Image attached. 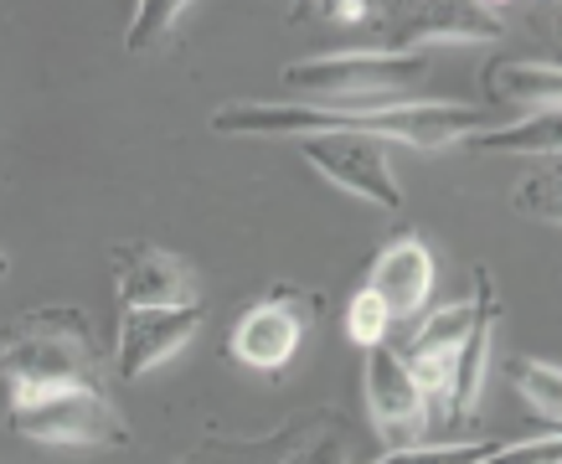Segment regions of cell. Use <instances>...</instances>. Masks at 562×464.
<instances>
[{
    "label": "cell",
    "instance_id": "6da1fadb",
    "mask_svg": "<svg viewBox=\"0 0 562 464\" xmlns=\"http://www.w3.org/2000/svg\"><path fill=\"white\" fill-rule=\"evenodd\" d=\"M428 78V52H382V47H341L325 57H305L279 72L294 103H321L336 114H376L392 103H408L413 88Z\"/></svg>",
    "mask_w": 562,
    "mask_h": 464
},
{
    "label": "cell",
    "instance_id": "7a4b0ae2",
    "mask_svg": "<svg viewBox=\"0 0 562 464\" xmlns=\"http://www.w3.org/2000/svg\"><path fill=\"white\" fill-rule=\"evenodd\" d=\"M0 377H5V387L103 382V361L88 320L68 305L16 315L11 326H0Z\"/></svg>",
    "mask_w": 562,
    "mask_h": 464
},
{
    "label": "cell",
    "instance_id": "3957f363",
    "mask_svg": "<svg viewBox=\"0 0 562 464\" xmlns=\"http://www.w3.org/2000/svg\"><path fill=\"white\" fill-rule=\"evenodd\" d=\"M11 433L52 449H120L130 444V418L103 393V382L63 387H5Z\"/></svg>",
    "mask_w": 562,
    "mask_h": 464
},
{
    "label": "cell",
    "instance_id": "277c9868",
    "mask_svg": "<svg viewBox=\"0 0 562 464\" xmlns=\"http://www.w3.org/2000/svg\"><path fill=\"white\" fill-rule=\"evenodd\" d=\"M310 330V299L300 290H269L227 330V357L248 372H284Z\"/></svg>",
    "mask_w": 562,
    "mask_h": 464
},
{
    "label": "cell",
    "instance_id": "5b68a950",
    "mask_svg": "<svg viewBox=\"0 0 562 464\" xmlns=\"http://www.w3.org/2000/svg\"><path fill=\"white\" fill-rule=\"evenodd\" d=\"M361 387H367V412H372V429L382 433V444L408 449L424 439V429L434 423V408H428L424 387L413 382V372L403 366V357L392 351V341L367 346Z\"/></svg>",
    "mask_w": 562,
    "mask_h": 464
},
{
    "label": "cell",
    "instance_id": "8992f818",
    "mask_svg": "<svg viewBox=\"0 0 562 464\" xmlns=\"http://www.w3.org/2000/svg\"><path fill=\"white\" fill-rule=\"evenodd\" d=\"M300 155H305L330 186L351 191V196L382 206V212H397V206H403V186H397V176H392V160H387V145H382V139L315 135V139H300Z\"/></svg>",
    "mask_w": 562,
    "mask_h": 464
},
{
    "label": "cell",
    "instance_id": "52a82bcc",
    "mask_svg": "<svg viewBox=\"0 0 562 464\" xmlns=\"http://www.w3.org/2000/svg\"><path fill=\"white\" fill-rule=\"evenodd\" d=\"M206 309L196 305H139L120 309V336H114V372L120 382H139L160 361H171L181 346L202 330Z\"/></svg>",
    "mask_w": 562,
    "mask_h": 464
},
{
    "label": "cell",
    "instance_id": "ba28073f",
    "mask_svg": "<svg viewBox=\"0 0 562 464\" xmlns=\"http://www.w3.org/2000/svg\"><path fill=\"white\" fill-rule=\"evenodd\" d=\"M109 274H114L120 309L196 305V274L187 269V258L166 253L160 242H145V238L114 242V248H109Z\"/></svg>",
    "mask_w": 562,
    "mask_h": 464
},
{
    "label": "cell",
    "instance_id": "9c48e42d",
    "mask_svg": "<svg viewBox=\"0 0 562 464\" xmlns=\"http://www.w3.org/2000/svg\"><path fill=\"white\" fill-rule=\"evenodd\" d=\"M480 129H491V114L475 109V103H439V99H408L392 103V109H376V114H361L357 135L372 139H403L413 150H439V145H454V139H470Z\"/></svg>",
    "mask_w": 562,
    "mask_h": 464
},
{
    "label": "cell",
    "instance_id": "30bf717a",
    "mask_svg": "<svg viewBox=\"0 0 562 464\" xmlns=\"http://www.w3.org/2000/svg\"><path fill=\"white\" fill-rule=\"evenodd\" d=\"M506 21L485 0H428V5H397L382 36V52H418L428 42H495Z\"/></svg>",
    "mask_w": 562,
    "mask_h": 464
},
{
    "label": "cell",
    "instance_id": "8fae6325",
    "mask_svg": "<svg viewBox=\"0 0 562 464\" xmlns=\"http://www.w3.org/2000/svg\"><path fill=\"white\" fill-rule=\"evenodd\" d=\"M464 330H470V299H454V305L428 309L424 320L408 330V341L392 346L403 366L413 372V382L424 387L434 418H443V397H449V372H454V351H460Z\"/></svg>",
    "mask_w": 562,
    "mask_h": 464
},
{
    "label": "cell",
    "instance_id": "7c38bea8",
    "mask_svg": "<svg viewBox=\"0 0 562 464\" xmlns=\"http://www.w3.org/2000/svg\"><path fill=\"white\" fill-rule=\"evenodd\" d=\"M495 320H501V294H495L491 269H475V294H470V330H464L460 351H454V372H449V397H443V418H470L485 397L491 382V346Z\"/></svg>",
    "mask_w": 562,
    "mask_h": 464
},
{
    "label": "cell",
    "instance_id": "4fadbf2b",
    "mask_svg": "<svg viewBox=\"0 0 562 464\" xmlns=\"http://www.w3.org/2000/svg\"><path fill=\"white\" fill-rule=\"evenodd\" d=\"M434 279H439V263H434V248H428L418 233H397V238L372 258V274H367V290L387 305L392 326H413V315L428 309V294H434Z\"/></svg>",
    "mask_w": 562,
    "mask_h": 464
},
{
    "label": "cell",
    "instance_id": "5bb4252c",
    "mask_svg": "<svg viewBox=\"0 0 562 464\" xmlns=\"http://www.w3.org/2000/svg\"><path fill=\"white\" fill-rule=\"evenodd\" d=\"M212 135H269V139H315V135H357L351 114L321 103H227L212 114Z\"/></svg>",
    "mask_w": 562,
    "mask_h": 464
},
{
    "label": "cell",
    "instance_id": "9a60e30c",
    "mask_svg": "<svg viewBox=\"0 0 562 464\" xmlns=\"http://www.w3.org/2000/svg\"><path fill=\"white\" fill-rule=\"evenodd\" d=\"M480 88L491 103H531V109H558L562 68L537 57H491L480 72Z\"/></svg>",
    "mask_w": 562,
    "mask_h": 464
},
{
    "label": "cell",
    "instance_id": "2e32d148",
    "mask_svg": "<svg viewBox=\"0 0 562 464\" xmlns=\"http://www.w3.org/2000/svg\"><path fill=\"white\" fill-rule=\"evenodd\" d=\"M562 120H558V109H531L527 120H516V124H501V129H480V135L460 139L464 150H480V155H542V160H558V145H562Z\"/></svg>",
    "mask_w": 562,
    "mask_h": 464
},
{
    "label": "cell",
    "instance_id": "e0dca14e",
    "mask_svg": "<svg viewBox=\"0 0 562 464\" xmlns=\"http://www.w3.org/2000/svg\"><path fill=\"white\" fill-rule=\"evenodd\" d=\"M506 377L516 382V393L527 397L547 423H558V412H562V372H558V361L512 357V361H506Z\"/></svg>",
    "mask_w": 562,
    "mask_h": 464
},
{
    "label": "cell",
    "instance_id": "ac0fdd59",
    "mask_svg": "<svg viewBox=\"0 0 562 464\" xmlns=\"http://www.w3.org/2000/svg\"><path fill=\"white\" fill-rule=\"evenodd\" d=\"M512 202L521 217H531V223H547L558 227L562 223V176H558V160H547L542 171L521 176V186L512 191Z\"/></svg>",
    "mask_w": 562,
    "mask_h": 464
},
{
    "label": "cell",
    "instance_id": "d6986e66",
    "mask_svg": "<svg viewBox=\"0 0 562 464\" xmlns=\"http://www.w3.org/2000/svg\"><path fill=\"white\" fill-rule=\"evenodd\" d=\"M181 11H191L187 0H139L135 16H130V32H124V52H155L171 36Z\"/></svg>",
    "mask_w": 562,
    "mask_h": 464
},
{
    "label": "cell",
    "instance_id": "ffe728a7",
    "mask_svg": "<svg viewBox=\"0 0 562 464\" xmlns=\"http://www.w3.org/2000/svg\"><path fill=\"white\" fill-rule=\"evenodd\" d=\"M501 439H470V444H408V449H387L372 464H480L491 460V449Z\"/></svg>",
    "mask_w": 562,
    "mask_h": 464
},
{
    "label": "cell",
    "instance_id": "44dd1931",
    "mask_svg": "<svg viewBox=\"0 0 562 464\" xmlns=\"http://www.w3.org/2000/svg\"><path fill=\"white\" fill-rule=\"evenodd\" d=\"M387 330H392V315H387V305L376 299L367 284H361L357 294H351V305H346V336L367 351V346H382L387 341Z\"/></svg>",
    "mask_w": 562,
    "mask_h": 464
},
{
    "label": "cell",
    "instance_id": "7402d4cb",
    "mask_svg": "<svg viewBox=\"0 0 562 464\" xmlns=\"http://www.w3.org/2000/svg\"><path fill=\"white\" fill-rule=\"evenodd\" d=\"M480 464H562V439L558 429H547L542 439H521V444H495L491 460Z\"/></svg>",
    "mask_w": 562,
    "mask_h": 464
},
{
    "label": "cell",
    "instance_id": "603a6c76",
    "mask_svg": "<svg viewBox=\"0 0 562 464\" xmlns=\"http://www.w3.org/2000/svg\"><path fill=\"white\" fill-rule=\"evenodd\" d=\"M279 464H346V444L336 439V433H321V439H310L305 449L284 454Z\"/></svg>",
    "mask_w": 562,
    "mask_h": 464
},
{
    "label": "cell",
    "instance_id": "cb8c5ba5",
    "mask_svg": "<svg viewBox=\"0 0 562 464\" xmlns=\"http://www.w3.org/2000/svg\"><path fill=\"white\" fill-rule=\"evenodd\" d=\"M305 11H325L330 21H367L372 16L367 0H330V5H305Z\"/></svg>",
    "mask_w": 562,
    "mask_h": 464
},
{
    "label": "cell",
    "instance_id": "d4e9b609",
    "mask_svg": "<svg viewBox=\"0 0 562 464\" xmlns=\"http://www.w3.org/2000/svg\"><path fill=\"white\" fill-rule=\"evenodd\" d=\"M0 274H5V253H0Z\"/></svg>",
    "mask_w": 562,
    "mask_h": 464
}]
</instances>
